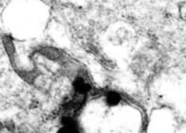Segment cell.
Masks as SVG:
<instances>
[{"label": "cell", "mask_w": 186, "mask_h": 133, "mask_svg": "<svg viewBox=\"0 0 186 133\" xmlns=\"http://www.w3.org/2000/svg\"><path fill=\"white\" fill-rule=\"evenodd\" d=\"M3 124H4V128H6L10 132H13L16 128V125L13 120H6Z\"/></svg>", "instance_id": "1"}, {"label": "cell", "mask_w": 186, "mask_h": 133, "mask_svg": "<svg viewBox=\"0 0 186 133\" xmlns=\"http://www.w3.org/2000/svg\"><path fill=\"white\" fill-rule=\"evenodd\" d=\"M3 129H4V124H3V122L0 121V132H1Z\"/></svg>", "instance_id": "2"}]
</instances>
